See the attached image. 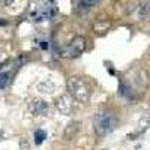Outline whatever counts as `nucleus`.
<instances>
[{
	"instance_id": "nucleus-1",
	"label": "nucleus",
	"mask_w": 150,
	"mask_h": 150,
	"mask_svg": "<svg viewBox=\"0 0 150 150\" xmlns=\"http://www.w3.org/2000/svg\"><path fill=\"white\" fill-rule=\"evenodd\" d=\"M56 14V8L53 6L51 2H39L33 3L29 6V20L32 21H47L50 18H53Z\"/></svg>"
},
{
	"instance_id": "nucleus-2",
	"label": "nucleus",
	"mask_w": 150,
	"mask_h": 150,
	"mask_svg": "<svg viewBox=\"0 0 150 150\" xmlns=\"http://www.w3.org/2000/svg\"><path fill=\"white\" fill-rule=\"evenodd\" d=\"M68 89H69V93L77 99L80 102H87L89 101V96H90V90L87 84L84 83L83 78L80 77H71L68 80Z\"/></svg>"
},
{
	"instance_id": "nucleus-3",
	"label": "nucleus",
	"mask_w": 150,
	"mask_h": 150,
	"mask_svg": "<svg viewBox=\"0 0 150 150\" xmlns=\"http://www.w3.org/2000/svg\"><path fill=\"white\" fill-rule=\"evenodd\" d=\"M116 126V117L107 111H101L95 116V129L99 135L110 134Z\"/></svg>"
},
{
	"instance_id": "nucleus-4",
	"label": "nucleus",
	"mask_w": 150,
	"mask_h": 150,
	"mask_svg": "<svg viewBox=\"0 0 150 150\" xmlns=\"http://www.w3.org/2000/svg\"><path fill=\"white\" fill-rule=\"evenodd\" d=\"M84 51V39L83 38H77L66 50H65V56L66 57H77Z\"/></svg>"
},
{
	"instance_id": "nucleus-5",
	"label": "nucleus",
	"mask_w": 150,
	"mask_h": 150,
	"mask_svg": "<svg viewBox=\"0 0 150 150\" xmlns=\"http://www.w3.org/2000/svg\"><path fill=\"white\" fill-rule=\"evenodd\" d=\"M30 111L35 116H45L48 112V104L42 101V99H35L30 104Z\"/></svg>"
},
{
	"instance_id": "nucleus-6",
	"label": "nucleus",
	"mask_w": 150,
	"mask_h": 150,
	"mask_svg": "<svg viewBox=\"0 0 150 150\" xmlns=\"http://www.w3.org/2000/svg\"><path fill=\"white\" fill-rule=\"evenodd\" d=\"M57 110L62 112V114H69V111L72 110V102H71V98L68 95H62L57 102H56Z\"/></svg>"
},
{
	"instance_id": "nucleus-7",
	"label": "nucleus",
	"mask_w": 150,
	"mask_h": 150,
	"mask_svg": "<svg viewBox=\"0 0 150 150\" xmlns=\"http://www.w3.org/2000/svg\"><path fill=\"white\" fill-rule=\"evenodd\" d=\"M54 87H56V86H54L51 81H44V83H41V84H38V90H39L41 93H53Z\"/></svg>"
},
{
	"instance_id": "nucleus-8",
	"label": "nucleus",
	"mask_w": 150,
	"mask_h": 150,
	"mask_svg": "<svg viewBox=\"0 0 150 150\" xmlns=\"http://www.w3.org/2000/svg\"><path fill=\"white\" fill-rule=\"evenodd\" d=\"M137 14H138V18H146L150 14V3H141L137 8Z\"/></svg>"
},
{
	"instance_id": "nucleus-9",
	"label": "nucleus",
	"mask_w": 150,
	"mask_h": 150,
	"mask_svg": "<svg viewBox=\"0 0 150 150\" xmlns=\"http://www.w3.org/2000/svg\"><path fill=\"white\" fill-rule=\"evenodd\" d=\"M78 126H80L78 123H72V125H69V126L66 128V131H65V138L71 140L72 137H74L75 134H77V131H78Z\"/></svg>"
},
{
	"instance_id": "nucleus-10",
	"label": "nucleus",
	"mask_w": 150,
	"mask_h": 150,
	"mask_svg": "<svg viewBox=\"0 0 150 150\" xmlns=\"http://www.w3.org/2000/svg\"><path fill=\"white\" fill-rule=\"evenodd\" d=\"M45 138H47V132H45V131L38 129V131L35 132V144H36V146L42 144V143L45 141Z\"/></svg>"
},
{
	"instance_id": "nucleus-11",
	"label": "nucleus",
	"mask_w": 150,
	"mask_h": 150,
	"mask_svg": "<svg viewBox=\"0 0 150 150\" xmlns=\"http://www.w3.org/2000/svg\"><path fill=\"white\" fill-rule=\"evenodd\" d=\"M11 81V74L9 72H3L0 75V89H5V87L9 84Z\"/></svg>"
},
{
	"instance_id": "nucleus-12",
	"label": "nucleus",
	"mask_w": 150,
	"mask_h": 150,
	"mask_svg": "<svg viewBox=\"0 0 150 150\" xmlns=\"http://www.w3.org/2000/svg\"><path fill=\"white\" fill-rule=\"evenodd\" d=\"M149 125H150V111L146 112V114L141 117V120H140V126L141 128H146V126H149Z\"/></svg>"
},
{
	"instance_id": "nucleus-13",
	"label": "nucleus",
	"mask_w": 150,
	"mask_h": 150,
	"mask_svg": "<svg viewBox=\"0 0 150 150\" xmlns=\"http://www.w3.org/2000/svg\"><path fill=\"white\" fill-rule=\"evenodd\" d=\"M78 5L81 8H92L93 5H98L96 0H92V2H89V0H81V2H78Z\"/></svg>"
},
{
	"instance_id": "nucleus-14",
	"label": "nucleus",
	"mask_w": 150,
	"mask_h": 150,
	"mask_svg": "<svg viewBox=\"0 0 150 150\" xmlns=\"http://www.w3.org/2000/svg\"><path fill=\"white\" fill-rule=\"evenodd\" d=\"M3 138H5V132H3V131H0V141H2Z\"/></svg>"
},
{
	"instance_id": "nucleus-15",
	"label": "nucleus",
	"mask_w": 150,
	"mask_h": 150,
	"mask_svg": "<svg viewBox=\"0 0 150 150\" xmlns=\"http://www.w3.org/2000/svg\"><path fill=\"white\" fill-rule=\"evenodd\" d=\"M3 24H6L5 21H0V26H3Z\"/></svg>"
}]
</instances>
